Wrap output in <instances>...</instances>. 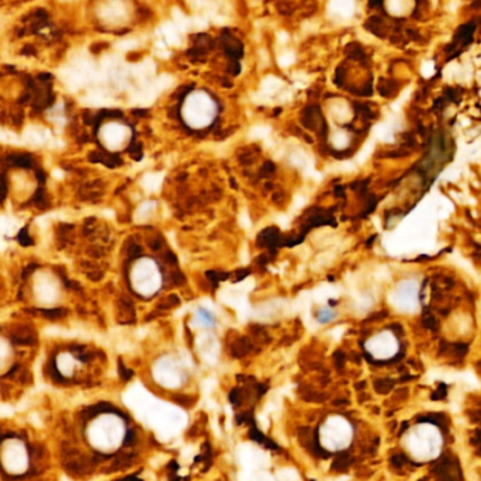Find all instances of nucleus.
Listing matches in <instances>:
<instances>
[{"label": "nucleus", "instance_id": "1", "mask_svg": "<svg viewBox=\"0 0 481 481\" xmlns=\"http://www.w3.org/2000/svg\"><path fill=\"white\" fill-rule=\"evenodd\" d=\"M405 445L411 456L418 462L436 459L442 449V435L432 424H419L405 436Z\"/></svg>", "mask_w": 481, "mask_h": 481}, {"label": "nucleus", "instance_id": "2", "mask_svg": "<svg viewBox=\"0 0 481 481\" xmlns=\"http://www.w3.org/2000/svg\"><path fill=\"white\" fill-rule=\"evenodd\" d=\"M130 283L134 291L141 297L149 298L162 287V273L159 265L152 257H139L130 270Z\"/></svg>", "mask_w": 481, "mask_h": 481}, {"label": "nucleus", "instance_id": "3", "mask_svg": "<svg viewBox=\"0 0 481 481\" xmlns=\"http://www.w3.org/2000/svg\"><path fill=\"white\" fill-rule=\"evenodd\" d=\"M217 107L211 98L204 93H193L183 104L182 115L187 126L193 130L207 128L215 118Z\"/></svg>", "mask_w": 481, "mask_h": 481}, {"label": "nucleus", "instance_id": "4", "mask_svg": "<svg viewBox=\"0 0 481 481\" xmlns=\"http://www.w3.org/2000/svg\"><path fill=\"white\" fill-rule=\"evenodd\" d=\"M124 435L121 421L114 415H102L89 428V439L94 448L110 450L120 445Z\"/></svg>", "mask_w": 481, "mask_h": 481}, {"label": "nucleus", "instance_id": "5", "mask_svg": "<svg viewBox=\"0 0 481 481\" xmlns=\"http://www.w3.org/2000/svg\"><path fill=\"white\" fill-rule=\"evenodd\" d=\"M319 436H321V443L325 448L339 450V449L346 448L350 443L352 428L344 418L332 416L321 428Z\"/></svg>", "mask_w": 481, "mask_h": 481}, {"label": "nucleus", "instance_id": "6", "mask_svg": "<svg viewBox=\"0 0 481 481\" xmlns=\"http://www.w3.org/2000/svg\"><path fill=\"white\" fill-rule=\"evenodd\" d=\"M100 143L104 148H107L111 152H120L126 149L131 139V130L118 121H109L106 123L98 131Z\"/></svg>", "mask_w": 481, "mask_h": 481}, {"label": "nucleus", "instance_id": "7", "mask_svg": "<svg viewBox=\"0 0 481 481\" xmlns=\"http://www.w3.org/2000/svg\"><path fill=\"white\" fill-rule=\"evenodd\" d=\"M34 295L41 306H52L59 298L61 287L54 274L38 272L34 277Z\"/></svg>", "mask_w": 481, "mask_h": 481}, {"label": "nucleus", "instance_id": "8", "mask_svg": "<svg viewBox=\"0 0 481 481\" xmlns=\"http://www.w3.org/2000/svg\"><path fill=\"white\" fill-rule=\"evenodd\" d=\"M2 462L10 473H23L27 467V453L22 442L16 439L7 440L3 446Z\"/></svg>", "mask_w": 481, "mask_h": 481}, {"label": "nucleus", "instance_id": "9", "mask_svg": "<svg viewBox=\"0 0 481 481\" xmlns=\"http://www.w3.org/2000/svg\"><path fill=\"white\" fill-rule=\"evenodd\" d=\"M153 376L159 384L168 388H175L181 386L182 372L179 365L170 357H164L153 367Z\"/></svg>", "mask_w": 481, "mask_h": 481}, {"label": "nucleus", "instance_id": "10", "mask_svg": "<svg viewBox=\"0 0 481 481\" xmlns=\"http://www.w3.org/2000/svg\"><path fill=\"white\" fill-rule=\"evenodd\" d=\"M193 323H194V325L198 327V328L208 329V328H213L215 321H214V317L211 312L207 311V310H203L202 308V310H198V311L194 314Z\"/></svg>", "mask_w": 481, "mask_h": 481}, {"label": "nucleus", "instance_id": "11", "mask_svg": "<svg viewBox=\"0 0 481 481\" xmlns=\"http://www.w3.org/2000/svg\"><path fill=\"white\" fill-rule=\"evenodd\" d=\"M56 366L59 369V372L65 376H69L73 372V369L76 366V362L69 353H62L56 359Z\"/></svg>", "mask_w": 481, "mask_h": 481}, {"label": "nucleus", "instance_id": "12", "mask_svg": "<svg viewBox=\"0 0 481 481\" xmlns=\"http://www.w3.org/2000/svg\"><path fill=\"white\" fill-rule=\"evenodd\" d=\"M474 24H465L459 28V31L456 34V39H460L463 45H467L471 41L473 33H474Z\"/></svg>", "mask_w": 481, "mask_h": 481}, {"label": "nucleus", "instance_id": "13", "mask_svg": "<svg viewBox=\"0 0 481 481\" xmlns=\"http://www.w3.org/2000/svg\"><path fill=\"white\" fill-rule=\"evenodd\" d=\"M10 355H11V349L9 344L6 342L5 339L0 336V370L3 369V367L9 363L10 360Z\"/></svg>", "mask_w": 481, "mask_h": 481}, {"label": "nucleus", "instance_id": "14", "mask_svg": "<svg viewBox=\"0 0 481 481\" xmlns=\"http://www.w3.org/2000/svg\"><path fill=\"white\" fill-rule=\"evenodd\" d=\"M336 317V311H335L334 308H331V307H323L319 311H318V321L323 324L331 323L334 318Z\"/></svg>", "mask_w": 481, "mask_h": 481}, {"label": "nucleus", "instance_id": "15", "mask_svg": "<svg viewBox=\"0 0 481 481\" xmlns=\"http://www.w3.org/2000/svg\"><path fill=\"white\" fill-rule=\"evenodd\" d=\"M424 327L428 329H436L437 328V319L435 317H431V315H428V317L424 318Z\"/></svg>", "mask_w": 481, "mask_h": 481}, {"label": "nucleus", "instance_id": "16", "mask_svg": "<svg viewBox=\"0 0 481 481\" xmlns=\"http://www.w3.org/2000/svg\"><path fill=\"white\" fill-rule=\"evenodd\" d=\"M11 414V408L9 407H2L0 408V415H10Z\"/></svg>", "mask_w": 481, "mask_h": 481}, {"label": "nucleus", "instance_id": "17", "mask_svg": "<svg viewBox=\"0 0 481 481\" xmlns=\"http://www.w3.org/2000/svg\"><path fill=\"white\" fill-rule=\"evenodd\" d=\"M443 104H445V100H443V98H439V100H436V102H435V107L443 109V107H445Z\"/></svg>", "mask_w": 481, "mask_h": 481}, {"label": "nucleus", "instance_id": "18", "mask_svg": "<svg viewBox=\"0 0 481 481\" xmlns=\"http://www.w3.org/2000/svg\"><path fill=\"white\" fill-rule=\"evenodd\" d=\"M382 2H383V0H370V3H369V5L372 6V7H376V6L380 5Z\"/></svg>", "mask_w": 481, "mask_h": 481}]
</instances>
